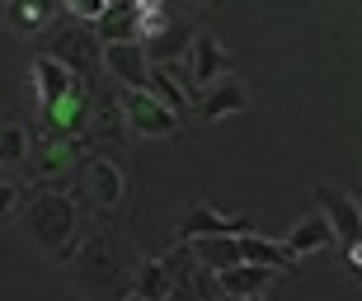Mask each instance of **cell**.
<instances>
[{
    "instance_id": "1",
    "label": "cell",
    "mask_w": 362,
    "mask_h": 301,
    "mask_svg": "<svg viewBox=\"0 0 362 301\" xmlns=\"http://www.w3.org/2000/svg\"><path fill=\"white\" fill-rule=\"evenodd\" d=\"M28 226H33V240L42 249H52L62 259H71V240L81 231V207L76 198L62 189H42L33 203H28Z\"/></svg>"
},
{
    "instance_id": "2",
    "label": "cell",
    "mask_w": 362,
    "mask_h": 301,
    "mask_svg": "<svg viewBox=\"0 0 362 301\" xmlns=\"http://www.w3.org/2000/svg\"><path fill=\"white\" fill-rule=\"evenodd\" d=\"M118 104H122V123L132 127L136 137L156 141V137H170V132L179 127V113L170 109V104H160L146 85H122Z\"/></svg>"
},
{
    "instance_id": "3",
    "label": "cell",
    "mask_w": 362,
    "mask_h": 301,
    "mask_svg": "<svg viewBox=\"0 0 362 301\" xmlns=\"http://www.w3.org/2000/svg\"><path fill=\"white\" fill-rule=\"evenodd\" d=\"M42 113V137H85L90 132V85L71 90V95L52 99V104H38Z\"/></svg>"
},
{
    "instance_id": "4",
    "label": "cell",
    "mask_w": 362,
    "mask_h": 301,
    "mask_svg": "<svg viewBox=\"0 0 362 301\" xmlns=\"http://www.w3.org/2000/svg\"><path fill=\"white\" fill-rule=\"evenodd\" d=\"M28 85H33V99H38V104H52V99L81 90L85 76L71 66V61H62L57 52H42V57H33V66H28Z\"/></svg>"
},
{
    "instance_id": "5",
    "label": "cell",
    "mask_w": 362,
    "mask_h": 301,
    "mask_svg": "<svg viewBox=\"0 0 362 301\" xmlns=\"http://www.w3.org/2000/svg\"><path fill=\"white\" fill-rule=\"evenodd\" d=\"M85 189H90V198L104 207V212H113V207H122V198H127V175H122V165L113 160V155L94 150L90 160H85Z\"/></svg>"
},
{
    "instance_id": "6",
    "label": "cell",
    "mask_w": 362,
    "mask_h": 301,
    "mask_svg": "<svg viewBox=\"0 0 362 301\" xmlns=\"http://www.w3.org/2000/svg\"><path fill=\"white\" fill-rule=\"evenodd\" d=\"M278 273H282V268H273V264L240 259V264H230V268H216V283H221V297L255 301V297H264V292L273 288V278H278Z\"/></svg>"
},
{
    "instance_id": "7",
    "label": "cell",
    "mask_w": 362,
    "mask_h": 301,
    "mask_svg": "<svg viewBox=\"0 0 362 301\" xmlns=\"http://www.w3.org/2000/svg\"><path fill=\"white\" fill-rule=\"evenodd\" d=\"M47 52H57L62 61H71V66H76V71L85 76V71H90L94 61H104V38L94 33V24L76 19L71 28H62V33L52 38V47H47Z\"/></svg>"
},
{
    "instance_id": "8",
    "label": "cell",
    "mask_w": 362,
    "mask_h": 301,
    "mask_svg": "<svg viewBox=\"0 0 362 301\" xmlns=\"http://www.w3.org/2000/svg\"><path fill=\"white\" fill-rule=\"evenodd\" d=\"M151 66H156V61H151V47L141 38H132V42H104V71L118 85H146Z\"/></svg>"
},
{
    "instance_id": "9",
    "label": "cell",
    "mask_w": 362,
    "mask_h": 301,
    "mask_svg": "<svg viewBox=\"0 0 362 301\" xmlns=\"http://www.w3.org/2000/svg\"><path fill=\"white\" fill-rule=\"evenodd\" d=\"M315 203H320L325 217L334 221L339 245H353V240H362V203H358V198H349V193L334 189V184H315Z\"/></svg>"
},
{
    "instance_id": "10",
    "label": "cell",
    "mask_w": 362,
    "mask_h": 301,
    "mask_svg": "<svg viewBox=\"0 0 362 301\" xmlns=\"http://www.w3.org/2000/svg\"><path fill=\"white\" fill-rule=\"evenodd\" d=\"M188 66H193V81L207 90L212 81H221V76H230V71H235V57L221 47V38H216V33H198V38H193V47H188Z\"/></svg>"
},
{
    "instance_id": "11",
    "label": "cell",
    "mask_w": 362,
    "mask_h": 301,
    "mask_svg": "<svg viewBox=\"0 0 362 301\" xmlns=\"http://www.w3.org/2000/svg\"><path fill=\"white\" fill-rule=\"evenodd\" d=\"M245 104H250V90H245L235 76H221V81H212L198 95V118L202 123H221V118H230V113H240Z\"/></svg>"
},
{
    "instance_id": "12",
    "label": "cell",
    "mask_w": 362,
    "mask_h": 301,
    "mask_svg": "<svg viewBox=\"0 0 362 301\" xmlns=\"http://www.w3.org/2000/svg\"><path fill=\"white\" fill-rule=\"evenodd\" d=\"M240 231H250V221L226 217L212 203H193L184 212V221H179V240H193V235H240Z\"/></svg>"
},
{
    "instance_id": "13",
    "label": "cell",
    "mask_w": 362,
    "mask_h": 301,
    "mask_svg": "<svg viewBox=\"0 0 362 301\" xmlns=\"http://www.w3.org/2000/svg\"><path fill=\"white\" fill-rule=\"evenodd\" d=\"M62 5H66V0H5V24H10L14 33L33 38V33H47V24L57 19Z\"/></svg>"
},
{
    "instance_id": "14",
    "label": "cell",
    "mask_w": 362,
    "mask_h": 301,
    "mask_svg": "<svg viewBox=\"0 0 362 301\" xmlns=\"http://www.w3.org/2000/svg\"><path fill=\"white\" fill-rule=\"evenodd\" d=\"M334 240H339V231H334V221L325 217V212H310V217H301L292 231H287V245H292L301 259H306V254H320V249H329Z\"/></svg>"
},
{
    "instance_id": "15",
    "label": "cell",
    "mask_w": 362,
    "mask_h": 301,
    "mask_svg": "<svg viewBox=\"0 0 362 301\" xmlns=\"http://www.w3.org/2000/svg\"><path fill=\"white\" fill-rule=\"evenodd\" d=\"M81 150H85L81 137H42V146H38V175L42 179L71 175V170L81 165Z\"/></svg>"
},
{
    "instance_id": "16",
    "label": "cell",
    "mask_w": 362,
    "mask_h": 301,
    "mask_svg": "<svg viewBox=\"0 0 362 301\" xmlns=\"http://www.w3.org/2000/svg\"><path fill=\"white\" fill-rule=\"evenodd\" d=\"M240 249H245V259L273 264V268H282V273H292L296 264H301V254H296L287 240H269V235H259V231H240Z\"/></svg>"
},
{
    "instance_id": "17",
    "label": "cell",
    "mask_w": 362,
    "mask_h": 301,
    "mask_svg": "<svg viewBox=\"0 0 362 301\" xmlns=\"http://www.w3.org/2000/svg\"><path fill=\"white\" fill-rule=\"evenodd\" d=\"M188 249H193V259H198L202 268H230V264L245 259L240 235H193Z\"/></svg>"
},
{
    "instance_id": "18",
    "label": "cell",
    "mask_w": 362,
    "mask_h": 301,
    "mask_svg": "<svg viewBox=\"0 0 362 301\" xmlns=\"http://www.w3.org/2000/svg\"><path fill=\"white\" fill-rule=\"evenodd\" d=\"M179 292V283H175V268L165 259H146L141 264V273H136V283H132V297H141V301H165V297H175Z\"/></svg>"
},
{
    "instance_id": "19",
    "label": "cell",
    "mask_w": 362,
    "mask_h": 301,
    "mask_svg": "<svg viewBox=\"0 0 362 301\" xmlns=\"http://www.w3.org/2000/svg\"><path fill=\"white\" fill-rule=\"evenodd\" d=\"M94 33H99L104 42H132V38H141V33H136V0H118V5H108V10L99 14Z\"/></svg>"
},
{
    "instance_id": "20",
    "label": "cell",
    "mask_w": 362,
    "mask_h": 301,
    "mask_svg": "<svg viewBox=\"0 0 362 301\" xmlns=\"http://www.w3.org/2000/svg\"><path fill=\"white\" fill-rule=\"evenodd\" d=\"M193 38H198V33H193V28L188 24H170L160 33V38H151L146 47H151V61H179V57H188V47H193Z\"/></svg>"
},
{
    "instance_id": "21",
    "label": "cell",
    "mask_w": 362,
    "mask_h": 301,
    "mask_svg": "<svg viewBox=\"0 0 362 301\" xmlns=\"http://www.w3.org/2000/svg\"><path fill=\"white\" fill-rule=\"evenodd\" d=\"M170 24H175V19L165 10V0H136V33H141V42L160 38Z\"/></svg>"
},
{
    "instance_id": "22",
    "label": "cell",
    "mask_w": 362,
    "mask_h": 301,
    "mask_svg": "<svg viewBox=\"0 0 362 301\" xmlns=\"http://www.w3.org/2000/svg\"><path fill=\"white\" fill-rule=\"evenodd\" d=\"M24 155H28V132H24V123H5V127H0V160L14 165V160H24Z\"/></svg>"
},
{
    "instance_id": "23",
    "label": "cell",
    "mask_w": 362,
    "mask_h": 301,
    "mask_svg": "<svg viewBox=\"0 0 362 301\" xmlns=\"http://www.w3.org/2000/svg\"><path fill=\"white\" fill-rule=\"evenodd\" d=\"M118 118H122V104H104V109L90 118V132H94V141H118Z\"/></svg>"
},
{
    "instance_id": "24",
    "label": "cell",
    "mask_w": 362,
    "mask_h": 301,
    "mask_svg": "<svg viewBox=\"0 0 362 301\" xmlns=\"http://www.w3.org/2000/svg\"><path fill=\"white\" fill-rule=\"evenodd\" d=\"M71 19H85V24H99V14L108 10V0H66Z\"/></svg>"
},
{
    "instance_id": "25",
    "label": "cell",
    "mask_w": 362,
    "mask_h": 301,
    "mask_svg": "<svg viewBox=\"0 0 362 301\" xmlns=\"http://www.w3.org/2000/svg\"><path fill=\"white\" fill-rule=\"evenodd\" d=\"M344 259H349L353 268L362 273V240H353V245H344Z\"/></svg>"
},
{
    "instance_id": "26",
    "label": "cell",
    "mask_w": 362,
    "mask_h": 301,
    "mask_svg": "<svg viewBox=\"0 0 362 301\" xmlns=\"http://www.w3.org/2000/svg\"><path fill=\"white\" fill-rule=\"evenodd\" d=\"M10 207H14V184H5V198H0V212L10 217Z\"/></svg>"
},
{
    "instance_id": "27",
    "label": "cell",
    "mask_w": 362,
    "mask_h": 301,
    "mask_svg": "<svg viewBox=\"0 0 362 301\" xmlns=\"http://www.w3.org/2000/svg\"><path fill=\"white\" fill-rule=\"evenodd\" d=\"M188 5H207V0H188Z\"/></svg>"
},
{
    "instance_id": "28",
    "label": "cell",
    "mask_w": 362,
    "mask_h": 301,
    "mask_svg": "<svg viewBox=\"0 0 362 301\" xmlns=\"http://www.w3.org/2000/svg\"><path fill=\"white\" fill-rule=\"evenodd\" d=\"M108 5H118V0H108Z\"/></svg>"
},
{
    "instance_id": "29",
    "label": "cell",
    "mask_w": 362,
    "mask_h": 301,
    "mask_svg": "<svg viewBox=\"0 0 362 301\" xmlns=\"http://www.w3.org/2000/svg\"><path fill=\"white\" fill-rule=\"evenodd\" d=\"M358 10H362V0H358Z\"/></svg>"
}]
</instances>
